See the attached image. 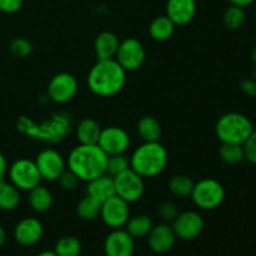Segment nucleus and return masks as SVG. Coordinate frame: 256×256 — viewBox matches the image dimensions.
<instances>
[{
	"instance_id": "4be33fe9",
	"label": "nucleus",
	"mask_w": 256,
	"mask_h": 256,
	"mask_svg": "<svg viewBox=\"0 0 256 256\" xmlns=\"http://www.w3.org/2000/svg\"><path fill=\"white\" fill-rule=\"evenodd\" d=\"M136 132L142 142H159L162 134V125L152 115H145L138 122Z\"/></svg>"
},
{
	"instance_id": "423d86ee",
	"label": "nucleus",
	"mask_w": 256,
	"mask_h": 256,
	"mask_svg": "<svg viewBox=\"0 0 256 256\" xmlns=\"http://www.w3.org/2000/svg\"><path fill=\"white\" fill-rule=\"evenodd\" d=\"M8 174H9L10 182L20 192H29L32 188L38 186L42 180L35 162L28 158H20L15 160L8 168Z\"/></svg>"
},
{
	"instance_id": "2eb2a0df",
	"label": "nucleus",
	"mask_w": 256,
	"mask_h": 256,
	"mask_svg": "<svg viewBox=\"0 0 256 256\" xmlns=\"http://www.w3.org/2000/svg\"><path fill=\"white\" fill-rule=\"evenodd\" d=\"M44 226L36 218H24L14 228V239L22 246H32L42 239Z\"/></svg>"
},
{
	"instance_id": "39448f33",
	"label": "nucleus",
	"mask_w": 256,
	"mask_h": 256,
	"mask_svg": "<svg viewBox=\"0 0 256 256\" xmlns=\"http://www.w3.org/2000/svg\"><path fill=\"white\" fill-rule=\"evenodd\" d=\"M190 198L199 209L214 210L224 202L225 189L222 182L214 178H204L194 182Z\"/></svg>"
},
{
	"instance_id": "a878e982",
	"label": "nucleus",
	"mask_w": 256,
	"mask_h": 256,
	"mask_svg": "<svg viewBox=\"0 0 256 256\" xmlns=\"http://www.w3.org/2000/svg\"><path fill=\"white\" fill-rule=\"evenodd\" d=\"M100 210H102V202L88 194L82 196L76 204V215L84 222H92L99 218Z\"/></svg>"
},
{
	"instance_id": "5701e85b",
	"label": "nucleus",
	"mask_w": 256,
	"mask_h": 256,
	"mask_svg": "<svg viewBox=\"0 0 256 256\" xmlns=\"http://www.w3.org/2000/svg\"><path fill=\"white\" fill-rule=\"evenodd\" d=\"M175 26L176 25L166 15H160L150 22L149 34L155 42H166L174 34Z\"/></svg>"
},
{
	"instance_id": "412c9836",
	"label": "nucleus",
	"mask_w": 256,
	"mask_h": 256,
	"mask_svg": "<svg viewBox=\"0 0 256 256\" xmlns=\"http://www.w3.org/2000/svg\"><path fill=\"white\" fill-rule=\"evenodd\" d=\"M28 192H29L28 202L35 212H45L52 208V194L46 186L39 184Z\"/></svg>"
},
{
	"instance_id": "58836bf2",
	"label": "nucleus",
	"mask_w": 256,
	"mask_h": 256,
	"mask_svg": "<svg viewBox=\"0 0 256 256\" xmlns=\"http://www.w3.org/2000/svg\"><path fill=\"white\" fill-rule=\"evenodd\" d=\"M230 4L232 5H236V6H242V8H246L249 5H252L255 0H229Z\"/></svg>"
},
{
	"instance_id": "dca6fc26",
	"label": "nucleus",
	"mask_w": 256,
	"mask_h": 256,
	"mask_svg": "<svg viewBox=\"0 0 256 256\" xmlns=\"http://www.w3.org/2000/svg\"><path fill=\"white\" fill-rule=\"evenodd\" d=\"M176 242V235L172 230V225L158 224L152 226L148 234V245L152 252L156 254H165L170 252Z\"/></svg>"
},
{
	"instance_id": "a211bd4d",
	"label": "nucleus",
	"mask_w": 256,
	"mask_h": 256,
	"mask_svg": "<svg viewBox=\"0 0 256 256\" xmlns=\"http://www.w3.org/2000/svg\"><path fill=\"white\" fill-rule=\"evenodd\" d=\"M120 40L112 32H102L94 40V52L98 60L115 59Z\"/></svg>"
},
{
	"instance_id": "4468645a",
	"label": "nucleus",
	"mask_w": 256,
	"mask_h": 256,
	"mask_svg": "<svg viewBox=\"0 0 256 256\" xmlns=\"http://www.w3.org/2000/svg\"><path fill=\"white\" fill-rule=\"evenodd\" d=\"M135 252L134 238L124 229H112L104 240L105 256H132Z\"/></svg>"
},
{
	"instance_id": "cd10ccee",
	"label": "nucleus",
	"mask_w": 256,
	"mask_h": 256,
	"mask_svg": "<svg viewBox=\"0 0 256 256\" xmlns=\"http://www.w3.org/2000/svg\"><path fill=\"white\" fill-rule=\"evenodd\" d=\"M82 249L80 240L72 235L62 236L54 246V252L58 256H79L82 254Z\"/></svg>"
},
{
	"instance_id": "4c0bfd02",
	"label": "nucleus",
	"mask_w": 256,
	"mask_h": 256,
	"mask_svg": "<svg viewBox=\"0 0 256 256\" xmlns=\"http://www.w3.org/2000/svg\"><path fill=\"white\" fill-rule=\"evenodd\" d=\"M242 86H244L245 92H246L248 94L256 96V82H254V80H252H252H246V82H244Z\"/></svg>"
},
{
	"instance_id": "a19ab883",
	"label": "nucleus",
	"mask_w": 256,
	"mask_h": 256,
	"mask_svg": "<svg viewBox=\"0 0 256 256\" xmlns=\"http://www.w3.org/2000/svg\"><path fill=\"white\" fill-rule=\"evenodd\" d=\"M36 256H58V255L55 254L54 250H45V252H39Z\"/></svg>"
},
{
	"instance_id": "c9c22d12",
	"label": "nucleus",
	"mask_w": 256,
	"mask_h": 256,
	"mask_svg": "<svg viewBox=\"0 0 256 256\" xmlns=\"http://www.w3.org/2000/svg\"><path fill=\"white\" fill-rule=\"evenodd\" d=\"M22 2L24 0H0V12L14 14L22 9Z\"/></svg>"
},
{
	"instance_id": "1a4fd4ad",
	"label": "nucleus",
	"mask_w": 256,
	"mask_h": 256,
	"mask_svg": "<svg viewBox=\"0 0 256 256\" xmlns=\"http://www.w3.org/2000/svg\"><path fill=\"white\" fill-rule=\"evenodd\" d=\"M100 218L110 229H122L130 218L129 202L122 200L118 195H114L102 202Z\"/></svg>"
},
{
	"instance_id": "9d476101",
	"label": "nucleus",
	"mask_w": 256,
	"mask_h": 256,
	"mask_svg": "<svg viewBox=\"0 0 256 256\" xmlns=\"http://www.w3.org/2000/svg\"><path fill=\"white\" fill-rule=\"evenodd\" d=\"M35 164L42 180L58 182L60 175L66 169V160L54 149H44L35 158Z\"/></svg>"
},
{
	"instance_id": "7c9ffc66",
	"label": "nucleus",
	"mask_w": 256,
	"mask_h": 256,
	"mask_svg": "<svg viewBox=\"0 0 256 256\" xmlns=\"http://www.w3.org/2000/svg\"><path fill=\"white\" fill-rule=\"evenodd\" d=\"M130 168V159L125 154L108 155L106 174L110 176L120 174Z\"/></svg>"
},
{
	"instance_id": "f3484780",
	"label": "nucleus",
	"mask_w": 256,
	"mask_h": 256,
	"mask_svg": "<svg viewBox=\"0 0 256 256\" xmlns=\"http://www.w3.org/2000/svg\"><path fill=\"white\" fill-rule=\"evenodd\" d=\"M196 14L195 0H168L166 16L178 26L188 25Z\"/></svg>"
},
{
	"instance_id": "6ab92c4d",
	"label": "nucleus",
	"mask_w": 256,
	"mask_h": 256,
	"mask_svg": "<svg viewBox=\"0 0 256 256\" xmlns=\"http://www.w3.org/2000/svg\"><path fill=\"white\" fill-rule=\"evenodd\" d=\"M86 194L96 199L98 202H104L115 195V185L112 176L102 174L95 179L88 182Z\"/></svg>"
},
{
	"instance_id": "f704fd0d",
	"label": "nucleus",
	"mask_w": 256,
	"mask_h": 256,
	"mask_svg": "<svg viewBox=\"0 0 256 256\" xmlns=\"http://www.w3.org/2000/svg\"><path fill=\"white\" fill-rule=\"evenodd\" d=\"M242 149H244L245 160H248L250 164L256 165V130H252L249 138L245 140Z\"/></svg>"
},
{
	"instance_id": "473e14b6",
	"label": "nucleus",
	"mask_w": 256,
	"mask_h": 256,
	"mask_svg": "<svg viewBox=\"0 0 256 256\" xmlns=\"http://www.w3.org/2000/svg\"><path fill=\"white\" fill-rule=\"evenodd\" d=\"M60 188L65 192H74L78 189L80 184V179L69 169H65L64 172L60 175V178L58 179Z\"/></svg>"
},
{
	"instance_id": "e433bc0d",
	"label": "nucleus",
	"mask_w": 256,
	"mask_h": 256,
	"mask_svg": "<svg viewBox=\"0 0 256 256\" xmlns=\"http://www.w3.org/2000/svg\"><path fill=\"white\" fill-rule=\"evenodd\" d=\"M8 172V162L6 158L4 156L2 152H0V182H2L5 178V174Z\"/></svg>"
},
{
	"instance_id": "c756f323",
	"label": "nucleus",
	"mask_w": 256,
	"mask_h": 256,
	"mask_svg": "<svg viewBox=\"0 0 256 256\" xmlns=\"http://www.w3.org/2000/svg\"><path fill=\"white\" fill-rule=\"evenodd\" d=\"M192 186H194V182L192 180V178L184 174L174 175L169 182L170 192L176 198L190 196Z\"/></svg>"
},
{
	"instance_id": "aec40b11",
	"label": "nucleus",
	"mask_w": 256,
	"mask_h": 256,
	"mask_svg": "<svg viewBox=\"0 0 256 256\" xmlns=\"http://www.w3.org/2000/svg\"><path fill=\"white\" fill-rule=\"evenodd\" d=\"M102 132L99 122L94 120L92 118H85L78 122L75 128V135L79 142V144L84 145H94L98 144Z\"/></svg>"
},
{
	"instance_id": "393cba45",
	"label": "nucleus",
	"mask_w": 256,
	"mask_h": 256,
	"mask_svg": "<svg viewBox=\"0 0 256 256\" xmlns=\"http://www.w3.org/2000/svg\"><path fill=\"white\" fill-rule=\"evenodd\" d=\"M20 204V190L12 182H0V210L12 212Z\"/></svg>"
},
{
	"instance_id": "f8f14e48",
	"label": "nucleus",
	"mask_w": 256,
	"mask_h": 256,
	"mask_svg": "<svg viewBox=\"0 0 256 256\" xmlns=\"http://www.w3.org/2000/svg\"><path fill=\"white\" fill-rule=\"evenodd\" d=\"M78 92V80L70 72H58L48 84V96L56 104L70 102Z\"/></svg>"
},
{
	"instance_id": "f257e3e1",
	"label": "nucleus",
	"mask_w": 256,
	"mask_h": 256,
	"mask_svg": "<svg viewBox=\"0 0 256 256\" xmlns=\"http://www.w3.org/2000/svg\"><path fill=\"white\" fill-rule=\"evenodd\" d=\"M88 88L92 94L110 98L122 92L126 82V72L115 59L98 60L88 72Z\"/></svg>"
},
{
	"instance_id": "6e6552de",
	"label": "nucleus",
	"mask_w": 256,
	"mask_h": 256,
	"mask_svg": "<svg viewBox=\"0 0 256 256\" xmlns=\"http://www.w3.org/2000/svg\"><path fill=\"white\" fill-rule=\"evenodd\" d=\"M145 56L146 52L142 42L136 38H126L120 42L115 60L125 72H135L144 64Z\"/></svg>"
},
{
	"instance_id": "7ed1b4c3",
	"label": "nucleus",
	"mask_w": 256,
	"mask_h": 256,
	"mask_svg": "<svg viewBox=\"0 0 256 256\" xmlns=\"http://www.w3.org/2000/svg\"><path fill=\"white\" fill-rule=\"evenodd\" d=\"M130 168L142 178H154L162 174L168 165V150L160 142H144L134 150Z\"/></svg>"
},
{
	"instance_id": "ea45409f",
	"label": "nucleus",
	"mask_w": 256,
	"mask_h": 256,
	"mask_svg": "<svg viewBox=\"0 0 256 256\" xmlns=\"http://www.w3.org/2000/svg\"><path fill=\"white\" fill-rule=\"evenodd\" d=\"M5 242H6V232H5L4 228L0 225V248L5 244Z\"/></svg>"
},
{
	"instance_id": "c85d7f7f",
	"label": "nucleus",
	"mask_w": 256,
	"mask_h": 256,
	"mask_svg": "<svg viewBox=\"0 0 256 256\" xmlns=\"http://www.w3.org/2000/svg\"><path fill=\"white\" fill-rule=\"evenodd\" d=\"M219 156L225 164L229 165H236L245 160L242 145L232 142H222L219 148Z\"/></svg>"
},
{
	"instance_id": "0eeeda50",
	"label": "nucleus",
	"mask_w": 256,
	"mask_h": 256,
	"mask_svg": "<svg viewBox=\"0 0 256 256\" xmlns=\"http://www.w3.org/2000/svg\"><path fill=\"white\" fill-rule=\"evenodd\" d=\"M115 185V195L126 202H136L142 198L145 192L144 178L135 172L132 168L112 176Z\"/></svg>"
},
{
	"instance_id": "20e7f679",
	"label": "nucleus",
	"mask_w": 256,
	"mask_h": 256,
	"mask_svg": "<svg viewBox=\"0 0 256 256\" xmlns=\"http://www.w3.org/2000/svg\"><path fill=\"white\" fill-rule=\"evenodd\" d=\"M254 130L252 122L242 112H225L215 124V134L222 142L244 144Z\"/></svg>"
},
{
	"instance_id": "2f4dec72",
	"label": "nucleus",
	"mask_w": 256,
	"mask_h": 256,
	"mask_svg": "<svg viewBox=\"0 0 256 256\" xmlns=\"http://www.w3.org/2000/svg\"><path fill=\"white\" fill-rule=\"evenodd\" d=\"M9 50L15 58L25 59V58L30 56V54L32 52V44L30 40L25 39V38H15L10 42Z\"/></svg>"
},
{
	"instance_id": "f03ea898",
	"label": "nucleus",
	"mask_w": 256,
	"mask_h": 256,
	"mask_svg": "<svg viewBox=\"0 0 256 256\" xmlns=\"http://www.w3.org/2000/svg\"><path fill=\"white\" fill-rule=\"evenodd\" d=\"M108 155L98 144H79L72 148L68 155L66 166L80 179L90 182L102 174H106Z\"/></svg>"
},
{
	"instance_id": "72a5a7b5",
	"label": "nucleus",
	"mask_w": 256,
	"mask_h": 256,
	"mask_svg": "<svg viewBox=\"0 0 256 256\" xmlns=\"http://www.w3.org/2000/svg\"><path fill=\"white\" fill-rule=\"evenodd\" d=\"M158 212H159L160 218H162L164 222H172L175 218L179 214V208L175 204L174 202H170V200H166V202H162V204L158 208Z\"/></svg>"
},
{
	"instance_id": "b1692460",
	"label": "nucleus",
	"mask_w": 256,
	"mask_h": 256,
	"mask_svg": "<svg viewBox=\"0 0 256 256\" xmlns=\"http://www.w3.org/2000/svg\"><path fill=\"white\" fill-rule=\"evenodd\" d=\"M152 218L145 214H136L134 216H130L128 222L125 224V230L132 235L134 239L136 238H145L152 229Z\"/></svg>"
},
{
	"instance_id": "9b49d317",
	"label": "nucleus",
	"mask_w": 256,
	"mask_h": 256,
	"mask_svg": "<svg viewBox=\"0 0 256 256\" xmlns=\"http://www.w3.org/2000/svg\"><path fill=\"white\" fill-rule=\"evenodd\" d=\"M172 228L178 239L194 240L202 232L205 226L204 218L194 210H188L178 214L172 220Z\"/></svg>"
},
{
	"instance_id": "bb28decb",
	"label": "nucleus",
	"mask_w": 256,
	"mask_h": 256,
	"mask_svg": "<svg viewBox=\"0 0 256 256\" xmlns=\"http://www.w3.org/2000/svg\"><path fill=\"white\" fill-rule=\"evenodd\" d=\"M245 20H246L245 9L236 5L230 4V6L226 8L222 14V24L229 30H239L245 24Z\"/></svg>"
},
{
	"instance_id": "ddd939ff",
	"label": "nucleus",
	"mask_w": 256,
	"mask_h": 256,
	"mask_svg": "<svg viewBox=\"0 0 256 256\" xmlns=\"http://www.w3.org/2000/svg\"><path fill=\"white\" fill-rule=\"evenodd\" d=\"M130 136L120 126H108L102 129L98 145L106 155L125 154L130 148Z\"/></svg>"
},
{
	"instance_id": "79ce46f5",
	"label": "nucleus",
	"mask_w": 256,
	"mask_h": 256,
	"mask_svg": "<svg viewBox=\"0 0 256 256\" xmlns=\"http://www.w3.org/2000/svg\"><path fill=\"white\" fill-rule=\"evenodd\" d=\"M252 62H255V65H256V45H255V48L254 49H252Z\"/></svg>"
}]
</instances>
